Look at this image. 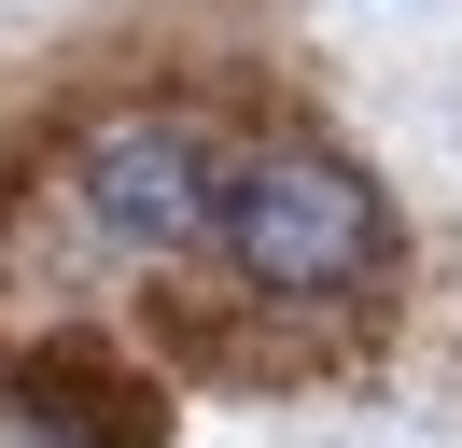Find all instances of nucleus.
I'll return each instance as SVG.
<instances>
[{
	"label": "nucleus",
	"instance_id": "3",
	"mask_svg": "<svg viewBox=\"0 0 462 448\" xmlns=\"http://www.w3.org/2000/svg\"><path fill=\"white\" fill-rule=\"evenodd\" d=\"M0 448H98V434H70L57 406H29V392H14V406H0Z\"/></svg>",
	"mask_w": 462,
	"mask_h": 448
},
{
	"label": "nucleus",
	"instance_id": "2",
	"mask_svg": "<svg viewBox=\"0 0 462 448\" xmlns=\"http://www.w3.org/2000/svg\"><path fill=\"white\" fill-rule=\"evenodd\" d=\"M85 210H98V238H126V252H182V238L225 224V154H210L182 112H126V126L85 140Z\"/></svg>",
	"mask_w": 462,
	"mask_h": 448
},
{
	"label": "nucleus",
	"instance_id": "1",
	"mask_svg": "<svg viewBox=\"0 0 462 448\" xmlns=\"http://www.w3.org/2000/svg\"><path fill=\"white\" fill-rule=\"evenodd\" d=\"M225 238L266 294H337L378 266V196L337 154H253V168H225Z\"/></svg>",
	"mask_w": 462,
	"mask_h": 448
}]
</instances>
